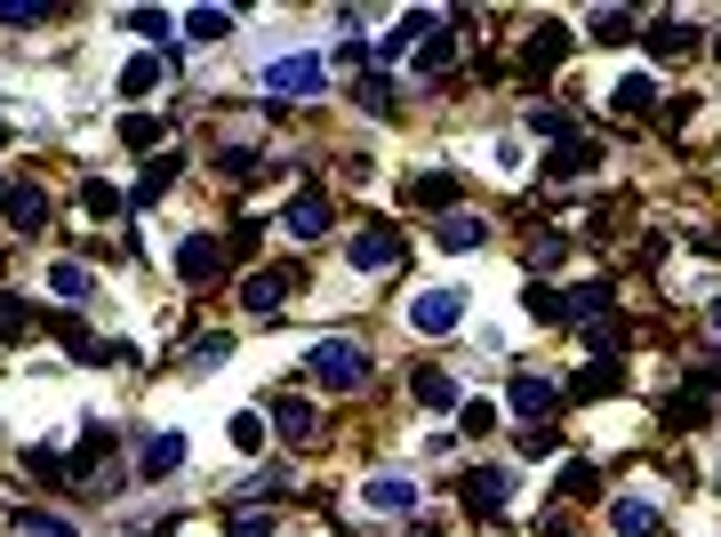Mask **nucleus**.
Masks as SVG:
<instances>
[{
	"label": "nucleus",
	"mask_w": 721,
	"mask_h": 537,
	"mask_svg": "<svg viewBox=\"0 0 721 537\" xmlns=\"http://www.w3.org/2000/svg\"><path fill=\"white\" fill-rule=\"evenodd\" d=\"M81 200H89V217H105V225H113V217H121V193H113V185H89V193H81Z\"/></svg>",
	"instance_id": "nucleus-34"
},
{
	"label": "nucleus",
	"mask_w": 721,
	"mask_h": 537,
	"mask_svg": "<svg viewBox=\"0 0 721 537\" xmlns=\"http://www.w3.org/2000/svg\"><path fill=\"white\" fill-rule=\"evenodd\" d=\"M9 225H17V233H41V225H49V193L17 185V193H9Z\"/></svg>",
	"instance_id": "nucleus-20"
},
{
	"label": "nucleus",
	"mask_w": 721,
	"mask_h": 537,
	"mask_svg": "<svg viewBox=\"0 0 721 537\" xmlns=\"http://www.w3.org/2000/svg\"><path fill=\"white\" fill-rule=\"evenodd\" d=\"M121 145H136V153L161 145V121H153V113H128V121H121Z\"/></svg>",
	"instance_id": "nucleus-30"
},
{
	"label": "nucleus",
	"mask_w": 721,
	"mask_h": 537,
	"mask_svg": "<svg viewBox=\"0 0 721 537\" xmlns=\"http://www.w3.org/2000/svg\"><path fill=\"white\" fill-rule=\"evenodd\" d=\"M465 321V289H418L409 297V329L418 338H441V329H457Z\"/></svg>",
	"instance_id": "nucleus-3"
},
{
	"label": "nucleus",
	"mask_w": 721,
	"mask_h": 537,
	"mask_svg": "<svg viewBox=\"0 0 721 537\" xmlns=\"http://www.w3.org/2000/svg\"><path fill=\"white\" fill-rule=\"evenodd\" d=\"M168 177H177V153H161L153 169H145V185H136V200H153V193H168Z\"/></svg>",
	"instance_id": "nucleus-32"
},
{
	"label": "nucleus",
	"mask_w": 721,
	"mask_h": 537,
	"mask_svg": "<svg viewBox=\"0 0 721 537\" xmlns=\"http://www.w3.org/2000/svg\"><path fill=\"white\" fill-rule=\"evenodd\" d=\"M177 465H185V433H153V442L136 450V474H145V482H168Z\"/></svg>",
	"instance_id": "nucleus-10"
},
{
	"label": "nucleus",
	"mask_w": 721,
	"mask_h": 537,
	"mask_svg": "<svg viewBox=\"0 0 721 537\" xmlns=\"http://www.w3.org/2000/svg\"><path fill=\"white\" fill-rule=\"evenodd\" d=\"M217 273H225V241H209V233H193V241L177 249V281H185V289H209Z\"/></svg>",
	"instance_id": "nucleus-7"
},
{
	"label": "nucleus",
	"mask_w": 721,
	"mask_h": 537,
	"mask_svg": "<svg viewBox=\"0 0 721 537\" xmlns=\"http://www.w3.org/2000/svg\"><path fill=\"white\" fill-rule=\"evenodd\" d=\"M305 369H313V385H329V393H353V385L369 378V353H361L353 338H321L313 353H305Z\"/></svg>",
	"instance_id": "nucleus-1"
},
{
	"label": "nucleus",
	"mask_w": 721,
	"mask_h": 537,
	"mask_svg": "<svg viewBox=\"0 0 721 537\" xmlns=\"http://www.w3.org/2000/svg\"><path fill=\"white\" fill-rule=\"evenodd\" d=\"M649 96H658V81L634 73V81H617V89H609V105H617V113H649Z\"/></svg>",
	"instance_id": "nucleus-23"
},
{
	"label": "nucleus",
	"mask_w": 721,
	"mask_h": 537,
	"mask_svg": "<svg viewBox=\"0 0 721 537\" xmlns=\"http://www.w3.org/2000/svg\"><path fill=\"white\" fill-rule=\"evenodd\" d=\"M562 489L569 497H594V465H562Z\"/></svg>",
	"instance_id": "nucleus-41"
},
{
	"label": "nucleus",
	"mask_w": 721,
	"mask_h": 537,
	"mask_svg": "<svg viewBox=\"0 0 721 537\" xmlns=\"http://www.w3.org/2000/svg\"><path fill=\"white\" fill-rule=\"evenodd\" d=\"M17 537H73V521H64V514H24Z\"/></svg>",
	"instance_id": "nucleus-31"
},
{
	"label": "nucleus",
	"mask_w": 721,
	"mask_h": 537,
	"mask_svg": "<svg viewBox=\"0 0 721 537\" xmlns=\"http://www.w3.org/2000/svg\"><path fill=\"white\" fill-rule=\"evenodd\" d=\"M0 145H9V128H0Z\"/></svg>",
	"instance_id": "nucleus-46"
},
{
	"label": "nucleus",
	"mask_w": 721,
	"mask_h": 537,
	"mask_svg": "<svg viewBox=\"0 0 721 537\" xmlns=\"http://www.w3.org/2000/svg\"><path fill=\"white\" fill-rule=\"evenodd\" d=\"M529 128H537V137H562V128H569V113H554V105H529Z\"/></svg>",
	"instance_id": "nucleus-38"
},
{
	"label": "nucleus",
	"mask_w": 721,
	"mask_h": 537,
	"mask_svg": "<svg viewBox=\"0 0 721 537\" xmlns=\"http://www.w3.org/2000/svg\"><path fill=\"white\" fill-rule=\"evenodd\" d=\"M594 41H601V49L641 41V17H634V9H601V17H594Z\"/></svg>",
	"instance_id": "nucleus-19"
},
{
	"label": "nucleus",
	"mask_w": 721,
	"mask_h": 537,
	"mask_svg": "<svg viewBox=\"0 0 721 537\" xmlns=\"http://www.w3.org/2000/svg\"><path fill=\"white\" fill-rule=\"evenodd\" d=\"M594 161H601L594 145H554V161H545V169H554V177H586Z\"/></svg>",
	"instance_id": "nucleus-25"
},
{
	"label": "nucleus",
	"mask_w": 721,
	"mask_h": 537,
	"mask_svg": "<svg viewBox=\"0 0 721 537\" xmlns=\"http://www.w3.org/2000/svg\"><path fill=\"white\" fill-rule=\"evenodd\" d=\"M233 450H265V425H257L249 410H240V417H233Z\"/></svg>",
	"instance_id": "nucleus-37"
},
{
	"label": "nucleus",
	"mask_w": 721,
	"mask_h": 537,
	"mask_svg": "<svg viewBox=\"0 0 721 537\" xmlns=\"http://www.w3.org/2000/svg\"><path fill=\"white\" fill-rule=\"evenodd\" d=\"M713 329H721V297H713Z\"/></svg>",
	"instance_id": "nucleus-44"
},
{
	"label": "nucleus",
	"mask_w": 721,
	"mask_h": 537,
	"mask_svg": "<svg viewBox=\"0 0 721 537\" xmlns=\"http://www.w3.org/2000/svg\"><path fill=\"white\" fill-rule=\"evenodd\" d=\"M346 265H353V273H385V265H401V233L393 225H361L346 241Z\"/></svg>",
	"instance_id": "nucleus-4"
},
{
	"label": "nucleus",
	"mask_w": 721,
	"mask_h": 537,
	"mask_svg": "<svg viewBox=\"0 0 721 537\" xmlns=\"http://www.w3.org/2000/svg\"><path fill=\"white\" fill-rule=\"evenodd\" d=\"M0 209H9V185H0Z\"/></svg>",
	"instance_id": "nucleus-45"
},
{
	"label": "nucleus",
	"mask_w": 721,
	"mask_h": 537,
	"mask_svg": "<svg viewBox=\"0 0 721 537\" xmlns=\"http://www.w3.org/2000/svg\"><path fill=\"white\" fill-rule=\"evenodd\" d=\"M481 241H490V225H481L473 209H450V217H441V249L465 257V249H481Z\"/></svg>",
	"instance_id": "nucleus-18"
},
{
	"label": "nucleus",
	"mask_w": 721,
	"mask_h": 537,
	"mask_svg": "<svg viewBox=\"0 0 721 537\" xmlns=\"http://www.w3.org/2000/svg\"><path fill=\"white\" fill-rule=\"evenodd\" d=\"M418 401L425 410H457V385L441 378V369H418Z\"/></svg>",
	"instance_id": "nucleus-26"
},
{
	"label": "nucleus",
	"mask_w": 721,
	"mask_h": 537,
	"mask_svg": "<svg viewBox=\"0 0 721 537\" xmlns=\"http://www.w3.org/2000/svg\"><path fill=\"white\" fill-rule=\"evenodd\" d=\"M121 89H128V96H153V89H161V56H128V64H121Z\"/></svg>",
	"instance_id": "nucleus-24"
},
{
	"label": "nucleus",
	"mask_w": 721,
	"mask_h": 537,
	"mask_svg": "<svg viewBox=\"0 0 721 537\" xmlns=\"http://www.w3.org/2000/svg\"><path fill=\"white\" fill-rule=\"evenodd\" d=\"M128 32H145V41H168V17H161V9H128Z\"/></svg>",
	"instance_id": "nucleus-35"
},
{
	"label": "nucleus",
	"mask_w": 721,
	"mask_h": 537,
	"mask_svg": "<svg viewBox=\"0 0 721 537\" xmlns=\"http://www.w3.org/2000/svg\"><path fill=\"white\" fill-rule=\"evenodd\" d=\"M505 497H513V474H505V465H481V474H465V506H473V514H497Z\"/></svg>",
	"instance_id": "nucleus-12"
},
{
	"label": "nucleus",
	"mask_w": 721,
	"mask_h": 537,
	"mask_svg": "<svg viewBox=\"0 0 721 537\" xmlns=\"http://www.w3.org/2000/svg\"><path fill=\"white\" fill-rule=\"evenodd\" d=\"M617 385H626V361L594 353V361H586V369L569 378V393H562V401H601V393H617Z\"/></svg>",
	"instance_id": "nucleus-9"
},
{
	"label": "nucleus",
	"mask_w": 721,
	"mask_h": 537,
	"mask_svg": "<svg viewBox=\"0 0 721 537\" xmlns=\"http://www.w3.org/2000/svg\"><path fill=\"white\" fill-rule=\"evenodd\" d=\"M497 417H505V410H497V401H465V410H457V425H465V433H490Z\"/></svg>",
	"instance_id": "nucleus-33"
},
{
	"label": "nucleus",
	"mask_w": 721,
	"mask_h": 537,
	"mask_svg": "<svg viewBox=\"0 0 721 537\" xmlns=\"http://www.w3.org/2000/svg\"><path fill=\"white\" fill-rule=\"evenodd\" d=\"M562 56H569V32L562 24H537L529 49H522V73H545V64H562Z\"/></svg>",
	"instance_id": "nucleus-15"
},
{
	"label": "nucleus",
	"mask_w": 721,
	"mask_h": 537,
	"mask_svg": "<svg viewBox=\"0 0 721 537\" xmlns=\"http://www.w3.org/2000/svg\"><path fill=\"white\" fill-rule=\"evenodd\" d=\"M666 425H681V433L705 425V393H673V401H666Z\"/></svg>",
	"instance_id": "nucleus-29"
},
{
	"label": "nucleus",
	"mask_w": 721,
	"mask_h": 537,
	"mask_svg": "<svg viewBox=\"0 0 721 537\" xmlns=\"http://www.w3.org/2000/svg\"><path fill=\"white\" fill-rule=\"evenodd\" d=\"M225 537H272V514H233Z\"/></svg>",
	"instance_id": "nucleus-40"
},
{
	"label": "nucleus",
	"mask_w": 721,
	"mask_h": 537,
	"mask_svg": "<svg viewBox=\"0 0 721 537\" xmlns=\"http://www.w3.org/2000/svg\"><path fill=\"white\" fill-rule=\"evenodd\" d=\"M562 410V385L554 378H513V417H545Z\"/></svg>",
	"instance_id": "nucleus-14"
},
{
	"label": "nucleus",
	"mask_w": 721,
	"mask_h": 537,
	"mask_svg": "<svg viewBox=\"0 0 721 537\" xmlns=\"http://www.w3.org/2000/svg\"><path fill=\"white\" fill-rule=\"evenodd\" d=\"M690 49H698V24H681V17L649 24V56H690Z\"/></svg>",
	"instance_id": "nucleus-17"
},
{
	"label": "nucleus",
	"mask_w": 721,
	"mask_h": 537,
	"mask_svg": "<svg viewBox=\"0 0 721 537\" xmlns=\"http://www.w3.org/2000/svg\"><path fill=\"white\" fill-rule=\"evenodd\" d=\"M281 233H289V241H321V233H329V200H321V185H297V193H289Z\"/></svg>",
	"instance_id": "nucleus-6"
},
{
	"label": "nucleus",
	"mask_w": 721,
	"mask_h": 537,
	"mask_svg": "<svg viewBox=\"0 0 721 537\" xmlns=\"http://www.w3.org/2000/svg\"><path fill=\"white\" fill-rule=\"evenodd\" d=\"M49 289H56V306H89V289H96V281H89V265H73V257H64L56 273H49Z\"/></svg>",
	"instance_id": "nucleus-22"
},
{
	"label": "nucleus",
	"mask_w": 721,
	"mask_h": 537,
	"mask_svg": "<svg viewBox=\"0 0 721 537\" xmlns=\"http://www.w3.org/2000/svg\"><path fill=\"white\" fill-rule=\"evenodd\" d=\"M289 289H305V273H281V265H272V273H249L240 306H249V313H281V306H289Z\"/></svg>",
	"instance_id": "nucleus-8"
},
{
	"label": "nucleus",
	"mask_w": 721,
	"mask_h": 537,
	"mask_svg": "<svg viewBox=\"0 0 721 537\" xmlns=\"http://www.w3.org/2000/svg\"><path fill=\"white\" fill-rule=\"evenodd\" d=\"M17 329H24V297L0 289V338H17Z\"/></svg>",
	"instance_id": "nucleus-39"
},
{
	"label": "nucleus",
	"mask_w": 721,
	"mask_h": 537,
	"mask_svg": "<svg viewBox=\"0 0 721 537\" xmlns=\"http://www.w3.org/2000/svg\"><path fill=\"white\" fill-rule=\"evenodd\" d=\"M545 537H569V521H554V514H545Z\"/></svg>",
	"instance_id": "nucleus-42"
},
{
	"label": "nucleus",
	"mask_w": 721,
	"mask_h": 537,
	"mask_svg": "<svg viewBox=\"0 0 721 537\" xmlns=\"http://www.w3.org/2000/svg\"><path fill=\"white\" fill-rule=\"evenodd\" d=\"M265 89L272 96H297V105H305V96H321V56H272L265 64Z\"/></svg>",
	"instance_id": "nucleus-5"
},
{
	"label": "nucleus",
	"mask_w": 721,
	"mask_h": 537,
	"mask_svg": "<svg viewBox=\"0 0 721 537\" xmlns=\"http://www.w3.org/2000/svg\"><path fill=\"white\" fill-rule=\"evenodd\" d=\"M409 537H441V529H433V521H425V529H409Z\"/></svg>",
	"instance_id": "nucleus-43"
},
{
	"label": "nucleus",
	"mask_w": 721,
	"mask_h": 537,
	"mask_svg": "<svg viewBox=\"0 0 721 537\" xmlns=\"http://www.w3.org/2000/svg\"><path fill=\"white\" fill-rule=\"evenodd\" d=\"M609 281H577V289H562V297H545V289H529V313L537 321H601L609 313Z\"/></svg>",
	"instance_id": "nucleus-2"
},
{
	"label": "nucleus",
	"mask_w": 721,
	"mask_h": 537,
	"mask_svg": "<svg viewBox=\"0 0 721 537\" xmlns=\"http://www.w3.org/2000/svg\"><path fill=\"white\" fill-rule=\"evenodd\" d=\"M185 32H193V41H233V17H225V9H193Z\"/></svg>",
	"instance_id": "nucleus-27"
},
{
	"label": "nucleus",
	"mask_w": 721,
	"mask_h": 537,
	"mask_svg": "<svg viewBox=\"0 0 721 537\" xmlns=\"http://www.w3.org/2000/svg\"><path fill=\"white\" fill-rule=\"evenodd\" d=\"M409 193H418V209H450V200H457V177H418V185H409Z\"/></svg>",
	"instance_id": "nucleus-28"
},
{
	"label": "nucleus",
	"mask_w": 721,
	"mask_h": 537,
	"mask_svg": "<svg viewBox=\"0 0 721 537\" xmlns=\"http://www.w3.org/2000/svg\"><path fill=\"white\" fill-rule=\"evenodd\" d=\"M272 425H281V442H313V401H305V393H281V401H272Z\"/></svg>",
	"instance_id": "nucleus-13"
},
{
	"label": "nucleus",
	"mask_w": 721,
	"mask_h": 537,
	"mask_svg": "<svg viewBox=\"0 0 721 537\" xmlns=\"http://www.w3.org/2000/svg\"><path fill=\"white\" fill-rule=\"evenodd\" d=\"M609 537H658V506H641V497H617V506H609Z\"/></svg>",
	"instance_id": "nucleus-16"
},
{
	"label": "nucleus",
	"mask_w": 721,
	"mask_h": 537,
	"mask_svg": "<svg viewBox=\"0 0 721 537\" xmlns=\"http://www.w3.org/2000/svg\"><path fill=\"white\" fill-rule=\"evenodd\" d=\"M450 56H457V32H450V24H433L425 41H418V73H450Z\"/></svg>",
	"instance_id": "nucleus-21"
},
{
	"label": "nucleus",
	"mask_w": 721,
	"mask_h": 537,
	"mask_svg": "<svg viewBox=\"0 0 721 537\" xmlns=\"http://www.w3.org/2000/svg\"><path fill=\"white\" fill-rule=\"evenodd\" d=\"M49 9H41V0H0V24H41Z\"/></svg>",
	"instance_id": "nucleus-36"
},
{
	"label": "nucleus",
	"mask_w": 721,
	"mask_h": 537,
	"mask_svg": "<svg viewBox=\"0 0 721 537\" xmlns=\"http://www.w3.org/2000/svg\"><path fill=\"white\" fill-rule=\"evenodd\" d=\"M361 506H369V514H409V506H418V482L377 474V482H361Z\"/></svg>",
	"instance_id": "nucleus-11"
}]
</instances>
